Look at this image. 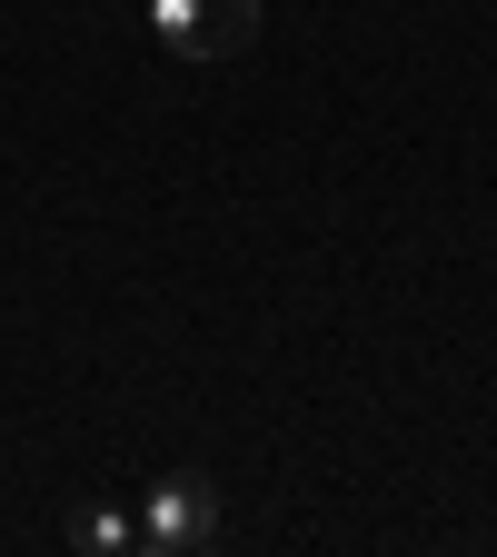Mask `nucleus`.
<instances>
[{
	"mask_svg": "<svg viewBox=\"0 0 497 557\" xmlns=\"http://www.w3.org/2000/svg\"><path fill=\"white\" fill-rule=\"evenodd\" d=\"M139 547H160V557L220 547V487H209L199 468H170L150 498H139Z\"/></svg>",
	"mask_w": 497,
	"mask_h": 557,
	"instance_id": "nucleus-1",
	"label": "nucleus"
},
{
	"mask_svg": "<svg viewBox=\"0 0 497 557\" xmlns=\"http://www.w3.org/2000/svg\"><path fill=\"white\" fill-rule=\"evenodd\" d=\"M150 30L179 60H229L259 40V0H150Z\"/></svg>",
	"mask_w": 497,
	"mask_h": 557,
	"instance_id": "nucleus-2",
	"label": "nucleus"
},
{
	"mask_svg": "<svg viewBox=\"0 0 497 557\" xmlns=\"http://www.w3.org/2000/svg\"><path fill=\"white\" fill-rule=\"evenodd\" d=\"M70 537H80L90 557H129V547H139V518H110V508H80V528H70Z\"/></svg>",
	"mask_w": 497,
	"mask_h": 557,
	"instance_id": "nucleus-3",
	"label": "nucleus"
}]
</instances>
